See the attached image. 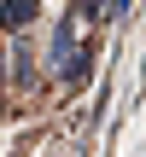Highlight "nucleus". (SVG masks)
<instances>
[{
  "label": "nucleus",
  "mask_w": 146,
  "mask_h": 157,
  "mask_svg": "<svg viewBox=\"0 0 146 157\" xmlns=\"http://www.w3.org/2000/svg\"><path fill=\"white\" fill-rule=\"evenodd\" d=\"M47 70L59 76V82H88V70H94V47H82L76 41V12H64L59 23H53V47H47Z\"/></svg>",
  "instance_id": "f257e3e1"
},
{
  "label": "nucleus",
  "mask_w": 146,
  "mask_h": 157,
  "mask_svg": "<svg viewBox=\"0 0 146 157\" xmlns=\"http://www.w3.org/2000/svg\"><path fill=\"white\" fill-rule=\"evenodd\" d=\"M35 12H41V0H6V6H0V35L29 29V23H35Z\"/></svg>",
  "instance_id": "f03ea898"
}]
</instances>
